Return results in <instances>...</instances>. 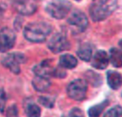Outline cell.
<instances>
[{
    "instance_id": "obj_1",
    "label": "cell",
    "mask_w": 122,
    "mask_h": 117,
    "mask_svg": "<svg viewBox=\"0 0 122 117\" xmlns=\"http://www.w3.org/2000/svg\"><path fill=\"white\" fill-rule=\"evenodd\" d=\"M118 0H93L89 8V13L94 22L106 19L116 9Z\"/></svg>"
},
{
    "instance_id": "obj_2",
    "label": "cell",
    "mask_w": 122,
    "mask_h": 117,
    "mask_svg": "<svg viewBox=\"0 0 122 117\" xmlns=\"http://www.w3.org/2000/svg\"><path fill=\"white\" fill-rule=\"evenodd\" d=\"M51 25L45 22L32 23L24 29V36L27 40L34 43L44 41L51 33Z\"/></svg>"
},
{
    "instance_id": "obj_3",
    "label": "cell",
    "mask_w": 122,
    "mask_h": 117,
    "mask_svg": "<svg viewBox=\"0 0 122 117\" xmlns=\"http://www.w3.org/2000/svg\"><path fill=\"white\" fill-rule=\"evenodd\" d=\"M71 9V3L68 0H55L46 7V11L52 18L61 20L67 16Z\"/></svg>"
},
{
    "instance_id": "obj_4",
    "label": "cell",
    "mask_w": 122,
    "mask_h": 117,
    "mask_svg": "<svg viewBox=\"0 0 122 117\" xmlns=\"http://www.w3.org/2000/svg\"><path fill=\"white\" fill-rule=\"evenodd\" d=\"M88 84L84 80L76 79L72 81L67 88V94L69 98L76 101H81L86 97Z\"/></svg>"
},
{
    "instance_id": "obj_5",
    "label": "cell",
    "mask_w": 122,
    "mask_h": 117,
    "mask_svg": "<svg viewBox=\"0 0 122 117\" xmlns=\"http://www.w3.org/2000/svg\"><path fill=\"white\" fill-rule=\"evenodd\" d=\"M27 58L20 52H13L7 54L2 60V64L12 72L18 75L20 72V64L25 63Z\"/></svg>"
},
{
    "instance_id": "obj_6",
    "label": "cell",
    "mask_w": 122,
    "mask_h": 117,
    "mask_svg": "<svg viewBox=\"0 0 122 117\" xmlns=\"http://www.w3.org/2000/svg\"><path fill=\"white\" fill-rule=\"evenodd\" d=\"M47 46L51 51L57 53L68 49L70 48V43L63 33H58L55 34L50 38Z\"/></svg>"
},
{
    "instance_id": "obj_7",
    "label": "cell",
    "mask_w": 122,
    "mask_h": 117,
    "mask_svg": "<svg viewBox=\"0 0 122 117\" xmlns=\"http://www.w3.org/2000/svg\"><path fill=\"white\" fill-rule=\"evenodd\" d=\"M15 41V32L9 28H3L0 30V51L6 52L12 48Z\"/></svg>"
},
{
    "instance_id": "obj_8",
    "label": "cell",
    "mask_w": 122,
    "mask_h": 117,
    "mask_svg": "<svg viewBox=\"0 0 122 117\" xmlns=\"http://www.w3.org/2000/svg\"><path fill=\"white\" fill-rule=\"evenodd\" d=\"M13 7L20 14L30 15L35 13L38 7L37 0H14Z\"/></svg>"
},
{
    "instance_id": "obj_9",
    "label": "cell",
    "mask_w": 122,
    "mask_h": 117,
    "mask_svg": "<svg viewBox=\"0 0 122 117\" xmlns=\"http://www.w3.org/2000/svg\"><path fill=\"white\" fill-rule=\"evenodd\" d=\"M68 22L70 25L75 28L80 32L84 31L88 25L86 15L80 10H76L69 17Z\"/></svg>"
},
{
    "instance_id": "obj_10",
    "label": "cell",
    "mask_w": 122,
    "mask_h": 117,
    "mask_svg": "<svg viewBox=\"0 0 122 117\" xmlns=\"http://www.w3.org/2000/svg\"><path fill=\"white\" fill-rule=\"evenodd\" d=\"M52 62V60L47 59L40 62L39 64L36 65L33 68V72L35 75L37 76H42L46 77L52 76L55 68L53 67Z\"/></svg>"
},
{
    "instance_id": "obj_11",
    "label": "cell",
    "mask_w": 122,
    "mask_h": 117,
    "mask_svg": "<svg viewBox=\"0 0 122 117\" xmlns=\"http://www.w3.org/2000/svg\"><path fill=\"white\" fill-rule=\"evenodd\" d=\"M109 58L107 53L103 50H99L94 54L91 65L93 67L97 70H104L108 65Z\"/></svg>"
},
{
    "instance_id": "obj_12",
    "label": "cell",
    "mask_w": 122,
    "mask_h": 117,
    "mask_svg": "<svg viewBox=\"0 0 122 117\" xmlns=\"http://www.w3.org/2000/svg\"><path fill=\"white\" fill-rule=\"evenodd\" d=\"M106 79L108 86L112 90H118L122 86V75L116 71H108L106 72Z\"/></svg>"
},
{
    "instance_id": "obj_13",
    "label": "cell",
    "mask_w": 122,
    "mask_h": 117,
    "mask_svg": "<svg viewBox=\"0 0 122 117\" xmlns=\"http://www.w3.org/2000/svg\"><path fill=\"white\" fill-rule=\"evenodd\" d=\"M51 82L49 80V77L37 76L32 80V85L35 90L38 92H44L46 91L50 86Z\"/></svg>"
},
{
    "instance_id": "obj_14",
    "label": "cell",
    "mask_w": 122,
    "mask_h": 117,
    "mask_svg": "<svg viewBox=\"0 0 122 117\" xmlns=\"http://www.w3.org/2000/svg\"><path fill=\"white\" fill-rule=\"evenodd\" d=\"M78 61L75 56L71 54L66 53L60 56L59 60V65L64 69L71 70L77 66Z\"/></svg>"
},
{
    "instance_id": "obj_15",
    "label": "cell",
    "mask_w": 122,
    "mask_h": 117,
    "mask_svg": "<svg viewBox=\"0 0 122 117\" xmlns=\"http://www.w3.org/2000/svg\"><path fill=\"white\" fill-rule=\"evenodd\" d=\"M109 100L106 99L101 103L94 105L88 110V115L89 117H99L103 112L106 108L109 105Z\"/></svg>"
},
{
    "instance_id": "obj_16",
    "label": "cell",
    "mask_w": 122,
    "mask_h": 117,
    "mask_svg": "<svg viewBox=\"0 0 122 117\" xmlns=\"http://www.w3.org/2000/svg\"><path fill=\"white\" fill-rule=\"evenodd\" d=\"M77 54L81 60L89 62L92 57V48L91 45L87 43L82 44L78 49Z\"/></svg>"
},
{
    "instance_id": "obj_17",
    "label": "cell",
    "mask_w": 122,
    "mask_h": 117,
    "mask_svg": "<svg viewBox=\"0 0 122 117\" xmlns=\"http://www.w3.org/2000/svg\"><path fill=\"white\" fill-rule=\"evenodd\" d=\"M109 59L114 67H122V51L117 48H111Z\"/></svg>"
},
{
    "instance_id": "obj_18",
    "label": "cell",
    "mask_w": 122,
    "mask_h": 117,
    "mask_svg": "<svg viewBox=\"0 0 122 117\" xmlns=\"http://www.w3.org/2000/svg\"><path fill=\"white\" fill-rule=\"evenodd\" d=\"M86 82H88L94 88H98L100 87L102 83H103V80H102V77L93 72V71H88L86 73Z\"/></svg>"
},
{
    "instance_id": "obj_19",
    "label": "cell",
    "mask_w": 122,
    "mask_h": 117,
    "mask_svg": "<svg viewBox=\"0 0 122 117\" xmlns=\"http://www.w3.org/2000/svg\"><path fill=\"white\" fill-rule=\"evenodd\" d=\"M25 113L27 117H40L41 109L39 105L33 102H28L25 104Z\"/></svg>"
},
{
    "instance_id": "obj_20",
    "label": "cell",
    "mask_w": 122,
    "mask_h": 117,
    "mask_svg": "<svg viewBox=\"0 0 122 117\" xmlns=\"http://www.w3.org/2000/svg\"><path fill=\"white\" fill-rule=\"evenodd\" d=\"M122 116V106L120 105H115L106 111L103 117H121Z\"/></svg>"
},
{
    "instance_id": "obj_21",
    "label": "cell",
    "mask_w": 122,
    "mask_h": 117,
    "mask_svg": "<svg viewBox=\"0 0 122 117\" xmlns=\"http://www.w3.org/2000/svg\"><path fill=\"white\" fill-rule=\"evenodd\" d=\"M38 103L46 108H52L55 105V98L48 96H40Z\"/></svg>"
},
{
    "instance_id": "obj_22",
    "label": "cell",
    "mask_w": 122,
    "mask_h": 117,
    "mask_svg": "<svg viewBox=\"0 0 122 117\" xmlns=\"http://www.w3.org/2000/svg\"><path fill=\"white\" fill-rule=\"evenodd\" d=\"M7 100V95L4 89H0V112L3 113L5 111L6 103Z\"/></svg>"
},
{
    "instance_id": "obj_23",
    "label": "cell",
    "mask_w": 122,
    "mask_h": 117,
    "mask_svg": "<svg viewBox=\"0 0 122 117\" xmlns=\"http://www.w3.org/2000/svg\"><path fill=\"white\" fill-rule=\"evenodd\" d=\"M62 117H84V113L81 108L76 107L72 108L68 115H63Z\"/></svg>"
},
{
    "instance_id": "obj_24",
    "label": "cell",
    "mask_w": 122,
    "mask_h": 117,
    "mask_svg": "<svg viewBox=\"0 0 122 117\" xmlns=\"http://www.w3.org/2000/svg\"><path fill=\"white\" fill-rule=\"evenodd\" d=\"M18 108L15 104L10 106L7 110V117H19Z\"/></svg>"
},
{
    "instance_id": "obj_25",
    "label": "cell",
    "mask_w": 122,
    "mask_h": 117,
    "mask_svg": "<svg viewBox=\"0 0 122 117\" xmlns=\"http://www.w3.org/2000/svg\"><path fill=\"white\" fill-rule=\"evenodd\" d=\"M63 69L64 68L61 67L60 66V67L55 68L52 76L55 77H57V78H63V77H65L66 76V72Z\"/></svg>"
},
{
    "instance_id": "obj_26",
    "label": "cell",
    "mask_w": 122,
    "mask_h": 117,
    "mask_svg": "<svg viewBox=\"0 0 122 117\" xmlns=\"http://www.w3.org/2000/svg\"><path fill=\"white\" fill-rule=\"evenodd\" d=\"M3 10H2V8L0 7V21H1V19H2V16H3Z\"/></svg>"
},
{
    "instance_id": "obj_27",
    "label": "cell",
    "mask_w": 122,
    "mask_h": 117,
    "mask_svg": "<svg viewBox=\"0 0 122 117\" xmlns=\"http://www.w3.org/2000/svg\"><path fill=\"white\" fill-rule=\"evenodd\" d=\"M118 45H119V46L122 48V40H121V41L118 42Z\"/></svg>"
},
{
    "instance_id": "obj_28",
    "label": "cell",
    "mask_w": 122,
    "mask_h": 117,
    "mask_svg": "<svg viewBox=\"0 0 122 117\" xmlns=\"http://www.w3.org/2000/svg\"><path fill=\"white\" fill-rule=\"evenodd\" d=\"M121 97H122V92H121Z\"/></svg>"
},
{
    "instance_id": "obj_29",
    "label": "cell",
    "mask_w": 122,
    "mask_h": 117,
    "mask_svg": "<svg viewBox=\"0 0 122 117\" xmlns=\"http://www.w3.org/2000/svg\"></svg>"
}]
</instances>
